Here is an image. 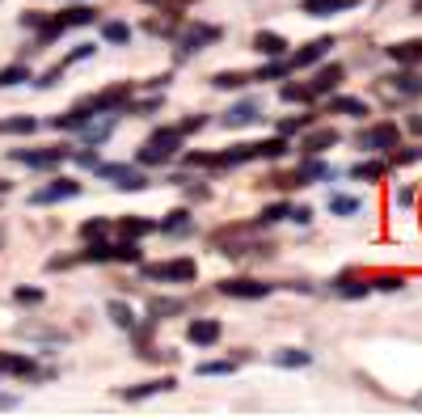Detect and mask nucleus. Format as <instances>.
Wrapping results in <instances>:
<instances>
[{"mask_svg": "<svg viewBox=\"0 0 422 418\" xmlns=\"http://www.w3.org/2000/svg\"><path fill=\"white\" fill-rule=\"evenodd\" d=\"M178 144H182V131L173 127V131H156L144 148H139V165H161V161H169L173 152H178Z\"/></svg>", "mask_w": 422, "mask_h": 418, "instance_id": "f257e3e1", "label": "nucleus"}, {"mask_svg": "<svg viewBox=\"0 0 422 418\" xmlns=\"http://www.w3.org/2000/svg\"><path fill=\"white\" fill-rule=\"evenodd\" d=\"M148 279H165V283H190L194 279V262L190 258H173V262H161V266H144Z\"/></svg>", "mask_w": 422, "mask_h": 418, "instance_id": "f03ea898", "label": "nucleus"}, {"mask_svg": "<svg viewBox=\"0 0 422 418\" xmlns=\"http://www.w3.org/2000/svg\"><path fill=\"white\" fill-rule=\"evenodd\" d=\"M101 178H114V186L118 190H144L148 186V178L139 173V169H131V165H93Z\"/></svg>", "mask_w": 422, "mask_h": 418, "instance_id": "7ed1b4c3", "label": "nucleus"}, {"mask_svg": "<svg viewBox=\"0 0 422 418\" xmlns=\"http://www.w3.org/2000/svg\"><path fill=\"white\" fill-rule=\"evenodd\" d=\"M220 292L232 296V300H266V296H271V283H258V279H224Z\"/></svg>", "mask_w": 422, "mask_h": 418, "instance_id": "20e7f679", "label": "nucleus"}, {"mask_svg": "<svg viewBox=\"0 0 422 418\" xmlns=\"http://www.w3.org/2000/svg\"><path fill=\"white\" fill-rule=\"evenodd\" d=\"M13 156H17L21 165H30V169H55V165H59L68 152H63V148H46V152H30V148H17Z\"/></svg>", "mask_w": 422, "mask_h": 418, "instance_id": "39448f33", "label": "nucleus"}, {"mask_svg": "<svg viewBox=\"0 0 422 418\" xmlns=\"http://www.w3.org/2000/svg\"><path fill=\"white\" fill-rule=\"evenodd\" d=\"M76 195H80V182L63 178V182H55V186L34 190V195H30V203H59V199H76Z\"/></svg>", "mask_w": 422, "mask_h": 418, "instance_id": "423d86ee", "label": "nucleus"}, {"mask_svg": "<svg viewBox=\"0 0 422 418\" xmlns=\"http://www.w3.org/2000/svg\"><path fill=\"white\" fill-rule=\"evenodd\" d=\"M330 47H334V38H313L309 47H300V51L292 55V68H313L317 59H325V55H330Z\"/></svg>", "mask_w": 422, "mask_h": 418, "instance_id": "0eeeda50", "label": "nucleus"}, {"mask_svg": "<svg viewBox=\"0 0 422 418\" xmlns=\"http://www.w3.org/2000/svg\"><path fill=\"white\" fill-rule=\"evenodd\" d=\"M364 148H368V152H385V148H397V127H393V123H380V127L364 131Z\"/></svg>", "mask_w": 422, "mask_h": 418, "instance_id": "6e6552de", "label": "nucleus"}, {"mask_svg": "<svg viewBox=\"0 0 422 418\" xmlns=\"http://www.w3.org/2000/svg\"><path fill=\"white\" fill-rule=\"evenodd\" d=\"M186 338H190L194 347H211V343H220V321L199 317V321H190V326H186Z\"/></svg>", "mask_w": 422, "mask_h": 418, "instance_id": "1a4fd4ad", "label": "nucleus"}, {"mask_svg": "<svg viewBox=\"0 0 422 418\" xmlns=\"http://www.w3.org/2000/svg\"><path fill=\"white\" fill-rule=\"evenodd\" d=\"M173 389V376H156V381H144V385H131L123 389L127 402H144V398H156V393H169Z\"/></svg>", "mask_w": 422, "mask_h": 418, "instance_id": "9d476101", "label": "nucleus"}, {"mask_svg": "<svg viewBox=\"0 0 422 418\" xmlns=\"http://www.w3.org/2000/svg\"><path fill=\"white\" fill-rule=\"evenodd\" d=\"M342 76H347V68H342V63H325V68L313 76L309 93H330V89H338V85H342Z\"/></svg>", "mask_w": 422, "mask_h": 418, "instance_id": "9b49d317", "label": "nucleus"}, {"mask_svg": "<svg viewBox=\"0 0 422 418\" xmlns=\"http://www.w3.org/2000/svg\"><path fill=\"white\" fill-rule=\"evenodd\" d=\"M254 51L258 55H266V59H279V55H287V38L283 34H254Z\"/></svg>", "mask_w": 422, "mask_h": 418, "instance_id": "f8f14e48", "label": "nucleus"}, {"mask_svg": "<svg viewBox=\"0 0 422 418\" xmlns=\"http://www.w3.org/2000/svg\"><path fill=\"white\" fill-rule=\"evenodd\" d=\"M355 4H359V0H304L300 13H309V17H334V13L355 8Z\"/></svg>", "mask_w": 422, "mask_h": 418, "instance_id": "ddd939ff", "label": "nucleus"}, {"mask_svg": "<svg viewBox=\"0 0 422 418\" xmlns=\"http://www.w3.org/2000/svg\"><path fill=\"white\" fill-rule=\"evenodd\" d=\"M220 38V30L216 25H194V30H186V38H182V51H203L207 42H216Z\"/></svg>", "mask_w": 422, "mask_h": 418, "instance_id": "4468645a", "label": "nucleus"}, {"mask_svg": "<svg viewBox=\"0 0 422 418\" xmlns=\"http://www.w3.org/2000/svg\"><path fill=\"white\" fill-rule=\"evenodd\" d=\"M249 123H258V106L254 102H241V106H232L228 114H224V127H249Z\"/></svg>", "mask_w": 422, "mask_h": 418, "instance_id": "2eb2a0df", "label": "nucleus"}, {"mask_svg": "<svg viewBox=\"0 0 422 418\" xmlns=\"http://www.w3.org/2000/svg\"><path fill=\"white\" fill-rule=\"evenodd\" d=\"M389 55H393L397 63H422V38H410V42L389 47Z\"/></svg>", "mask_w": 422, "mask_h": 418, "instance_id": "dca6fc26", "label": "nucleus"}, {"mask_svg": "<svg viewBox=\"0 0 422 418\" xmlns=\"http://www.w3.org/2000/svg\"><path fill=\"white\" fill-rule=\"evenodd\" d=\"M334 144H338V131H313V135L304 140V152L317 156V152H325V148H334Z\"/></svg>", "mask_w": 422, "mask_h": 418, "instance_id": "f3484780", "label": "nucleus"}, {"mask_svg": "<svg viewBox=\"0 0 422 418\" xmlns=\"http://www.w3.org/2000/svg\"><path fill=\"white\" fill-rule=\"evenodd\" d=\"M110 321L118 326V330H135V313H131V305H123V300H110Z\"/></svg>", "mask_w": 422, "mask_h": 418, "instance_id": "a211bd4d", "label": "nucleus"}, {"mask_svg": "<svg viewBox=\"0 0 422 418\" xmlns=\"http://www.w3.org/2000/svg\"><path fill=\"white\" fill-rule=\"evenodd\" d=\"M309 364H313V355H309V351H296V347H287V351L275 355V368H309Z\"/></svg>", "mask_w": 422, "mask_h": 418, "instance_id": "6ab92c4d", "label": "nucleus"}, {"mask_svg": "<svg viewBox=\"0 0 422 418\" xmlns=\"http://www.w3.org/2000/svg\"><path fill=\"white\" fill-rule=\"evenodd\" d=\"M0 372H13V376H34V359H25V355H0Z\"/></svg>", "mask_w": 422, "mask_h": 418, "instance_id": "aec40b11", "label": "nucleus"}, {"mask_svg": "<svg viewBox=\"0 0 422 418\" xmlns=\"http://www.w3.org/2000/svg\"><path fill=\"white\" fill-rule=\"evenodd\" d=\"M330 110H338V114H351V118H364V114H368V106H364L359 97H330Z\"/></svg>", "mask_w": 422, "mask_h": 418, "instance_id": "412c9836", "label": "nucleus"}, {"mask_svg": "<svg viewBox=\"0 0 422 418\" xmlns=\"http://www.w3.org/2000/svg\"><path fill=\"white\" fill-rule=\"evenodd\" d=\"M59 25L68 30V25H93V8H85V4H76V8H68V13H59Z\"/></svg>", "mask_w": 422, "mask_h": 418, "instance_id": "4be33fe9", "label": "nucleus"}, {"mask_svg": "<svg viewBox=\"0 0 422 418\" xmlns=\"http://www.w3.org/2000/svg\"><path fill=\"white\" fill-rule=\"evenodd\" d=\"M330 211H334V216H355V211H359V199H355V195H330Z\"/></svg>", "mask_w": 422, "mask_h": 418, "instance_id": "5701e85b", "label": "nucleus"}, {"mask_svg": "<svg viewBox=\"0 0 422 418\" xmlns=\"http://www.w3.org/2000/svg\"><path fill=\"white\" fill-rule=\"evenodd\" d=\"M186 228H190V211H186V207L169 211V216H165V224H161V233H186Z\"/></svg>", "mask_w": 422, "mask_h": 418, "instance_id": "b1692460", "label": "nucleus"}, {"mask_svg": "<svg viewBox=\"0 0 422 418\" xmlns=\"http://www.w3.org/2000/svg\"><path fill=\"white\" fill-rule=\"evenodd\" d=\"M110 262H139V245L127 237L123 245H110Z\"/></svg>", "mask_w": 422, "mask_h": 418, "instance_id": "393cba45", "label": "nucleus"}, {"mask_svg": "<svg viewBox=\"0 0 422 418\" xmlns=\"http://www.w3.org/2000/svg\"><path fill=\"white\" fill-rule=\"evenodd\" d=\"M287 152V140H262L258 144V161H279Z\"/></svg>", "mask_w": 422, "mask_h": 418, "instance_id": "a878e982", "label": "nucleus"}, {"mask_svg": "<svg viewBox=\"0 0 422 418\" xmlns=\"http://www.w3.org/2000/svg\"><path fill=\"white\" fill-rule=\"evenodd\" d=\"M101 38H106V42H127V38H131V25H123V21H106V25H101Z\"/></svg>", "mask_w": 422, "mask_h": 418, "instance_id": "bb28decb", "label": "nucleus"}, {"mask_svg": "<svg viewBox=\"0 0 422 418\" xmlns=\"http://www.w3.org/2000/svg\"><path fill=\"white\" fill-rule=\"evenodd\" d=\"M313 178H330V169H325L321 161H304V165L296 169V182H313Z\"/></svg>", "mask_w": 422, "mask_h": 418, "instance_id": "cd10ccee", "label": "nucleus"}, {"mask_svg": "<svg viewBox=\"0 0 422 418\" xmlns=\"http://www.w3.org/2000/svg\"><path fill=\"white\" fill-rule=\"evenodd\" d=\"M351 178H364V182H380V178H385V165H376V161H364V165H355V169H351Z\"/></svg>", "mask_w": 422, "mask_h": 418, "instance_id": "c85d7f7f", "label": "nucleus"}, {"mask_svg": "<svg viewBox=\"0 0 422 418\" xmlns=\"http://www.w3.org/2000/svg\"><path fill=\"white\" fill-rule=\"evenodd\" d=\"M245 85H249L245 72H220L216 76V89H245Z\"/></svg>", "mask_w": 422, "mask_h": 418, "instance_id": "c756f323", "label": "nucleus"}, {"mask_svg": "<svg viewBox=\"0 0 422 418\" xmlns=\"http://www.w3.org/2000/svg\"><path fill=\"white\" fill-rule=\"evenodd\" d=\"M338 292H342L347 300H359V296H368V292H372V283H359V279H342V283H338Z\"/></svg>", "mask_w": 422, "mask_h": 418, "instance_id": "7c9ffc66", "label": "nucleus"}, {"mask_svg": "<svg viewBox=\"0 0 422 418\" xmlns=\"http://www.w3.org/2000/svg\"><path fill=\"white\" fill-rule=\"evenodd\" d=\"M110 131H114V123H101V127H89V123H85V140H89L93 148H97V144H106V140H110Z\"/></svg>", "mask_w": 422, "mask_h": 418, "instance_id": "2f4dec72", "label": "nucleus"}, {"mask_svg": "<svg viewBox=\"0 0 422 418\" xmlns=\"http://www.w3.org/2000/svg\"><path fill=\"white\" fill-rule=\"evenodd\" d=\"M123 233H127V237H131V241H139V237H148V233H152V224H148V220H139V216H135V220H123Z\"/></svg>", "mask_w": 422, "mask_h": 418, "instance_id": "473e14b6", "label": "nucleus"}, {"mask_svg": "<svg viewBox=\"0 0 422 418\" xmlns=\"http://www.w3.org/2000/svg\"><path fill=\"white\" fill-rule=\"evenodd\" d=\"M283 72H287V63H262V68H258L249 80H279Z\"/></svg>", "mask_w": 422, "mask_h": 418, "instance_id": "72a5a7b5", "label": "nucleus"}, {"mask_svg": "<svg viewBox=\"0 0 422 418\" xmlns=\"http://www.w3.org/2000/svg\"><path fill=\"white\" fill-rule=\"evenodd\" d=\"M21 80H30V68H21V63L0 72V85H4V89H8V85H21Z\"/></svg>", "mask_w": 422, "mask_h": 418, "instance_id": "f704fd0d", "label": "nucleus"}, {"mask_svg": "<svg viewBox=\"0 0 422 418\" xmlns=\"http://www.w3.org/2000/svg\"><path fill=\"white\" fill-rule=\"evenodd\" d=\"M287 211H292L287 203H271V207L262 211V224H279V220H287Z\"/></svg>", "mask_w": 422, "mask_h": 418, "instance_id": "c9c22d12", "label": "nucleus"}, {"mask_svg": "<svg viewBox=\"0 0 422 418\" xmlns=\"http://www.w3.org/2000/svg\"><path fill=\"white\" fill-rule=\"evenodd\" d=\"M148 313H152V317H165V313H182V300H152V305H148Z\"/></svg>", "mask_w": 422, "mask_h": 418, "instance_id": "e433bc0d", "label": "nucleus"}, {"mask_svg": "<svg viewBox=\"0 0 422 418\" xmlns=\"http://www.w3.org/2000/svg\"><path fill=\"white\" fill-rule=\"evenodd\" d=\"M397 89H402V93H422V76H414V72L397 76Z\"/></svg>", "mask_w": 422, "mask_h": 418, "instance_id": "4c0bfd02", "label": "nucleus"}, {"mask_svg": "<svg viewBox=\"0 0 422 418\" xmlns=\"http://www.w3.org/2000/svg\"><path fill=\"white\" fill-rule=\"evenodd\" d=\"M93 51H97V42H80V47H76V51H72V55L63 59V68H68V63H80V59H89Z\"/></svg>", "mask_w": 422, "mask_h": 418, "instance_id": "58836bf2", "label": "nucleus"}, {"mask_svg": "<svg viewBox=\"0 0 422 418\" xmlns=\"http://www.w3.org/2000/svg\"><path fill=\"white\" fill-rule=\"evenodd\" d=\"M85 262H110V245H101V241L89 245V250H85Z\"/></svg>", "mask_w": 422, "mask_h": 418, "instance_id": "ea45409f", "label": "nucleus"}, {"mask_svg": "<svg viewBox=\"0 0 422 418\" xmlns=\"http://www.w3.org/2000/svg\"><path fill=\"white\" fill-rule=\"evenodd\" d=\"M228 372H232V364H224V359L220 364H199V376H228Z\"/></svg>", "mask_w": 422, "mask_h": 418, "instance_id": "a19ab883", "label": "nucleus"}, {"mask_svg": "<svg viewBox=\"0 0 422 418\" xmlns=\"http://www.w3.org/2000/svg\"><path fill=\"white\" fill-rule=\"evenodd\" d=\"M402 283H406V279H402V275H380V279H376V283H372V288H380V292H397V288H402Z\"/></svg>", "mask_w": 422, "mask_h": 418, "instance_id": "79ce46f5", "label": "nucleus"}, {"mask_svg": "<svg viewBox=\"0 0 422 418\" xmlns=\"http://www.w3.org/2000/svg\"><path fill=\"white\" fill-rule=\"evenodd\" d=\"M309 97H313V93L300 89V85H287V89H283V102H309Z\"/></svg>", "mask_w": 422, "mask_h": 418, "instance_id": "37998d69", "label": "nucleus"}, {"mask_svg": "<svg viewBox=\"0 0 422 418\" xmlns=\"http://www.w3.org/2000/svg\"><path fill=\"white\" fill-rule=\"evenodd\" d=\"M4 131H13V135H25V131H34V118H13V123H4Z\"/></svg>", "mask_w": 422, "mask_h": 418, "instance_id": "c03bdc74", "label": "nucleus"}, {"mask_svg": "<svg viewBox=\"0 0 422 418\" xmlns=\"http://www.w3.org/2000/svg\"><path fill=\"white\" fill-rule=\"evenodd\" d=\"M393 203H397V207H410V203H414V186H397V190H393Z\"/></svg>", "mask_w": 422, "mask_h": 418, "instance_id": "a18cd8bd", "label": "nucleus"}, {"mask_svg": "<svg viewBox=\"0 0 422 418\" xmlns=\"http://www.w3.org/2000/svg\"><path fill=\"white\" fill-rule=\"evenodd\" d=\"M106 228H110V224H106V220H89V224H85V228H80V233H85V237H89V241H93V237H101V233H106Z\"/></svg>", "mask_w": 422, "mask_h": 418, "instance_id": "49530a36", "label": "nucleus"}, {"mask_svg": "<svg viewBox=\"0 0 422 418\" xmlns=\"http://www.w3.org/2000/svg\"><path fill=\"white\" fill-rule=\"evenodd\" d=\"M17 300H21V305H38L42 292H38V288H17Z\"/></svg>", "mask_w": 422, "mask_h": 418, "instance_id": "de8ad7c7", "label": "nucleus"}, {"mask_svg": "<svg viewBox=\"0 0 422 418\" xmlns=\"http://www.w3.org/2000/svg\"><path fill=\"white\" fill-rule=\"evenodd\" d=\"M309 127V114H300V118H287L283 123V135H292V131H304Z\"/></svg>", "mask_w": 422, "mask_h": 418, "instance_id": "09e8293b", "label": "nucleus"}, {"mask_svg": "<svg viewBox=\"0 0 422 418\" xmlns=\"http://www.w3.org/2000/svg\"><path fill=\"white\" fill-rule=\"evenodd\" d=\"M287 220H296V224H309V220H313V207H292V211H287Z\"/></svg>", "mask_w": 422, "mask_h": 418, "instance_id": "8fccbe9b", "label": "nucleus"}, {"mask_svg": "<svg viewBox=\"0 0 422 418\" xmlns=\"http://www.w3.org/2000/svg\"><path fill=\"white\" fill-rule=\"evenodd\" d=\"M199 127H203V114H190V118H186L178 131H182V135H190V131H199Z\"/></svg>", "mask_w": 422, "mask_h": 418, "instance_id": "3c124183", "label": "nucleus"}]
</instances>
